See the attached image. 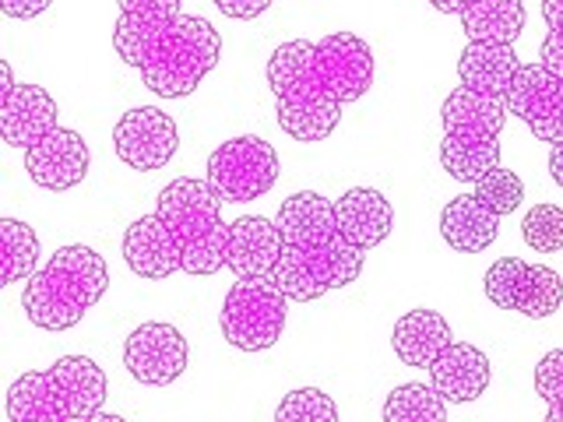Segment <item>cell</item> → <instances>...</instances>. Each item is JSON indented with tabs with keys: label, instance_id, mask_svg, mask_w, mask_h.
<instances>
[{
	"label": "cell",
	"instance_id": "cell-1",
	"mask_svg": "<svg viewBox=\"0 0 563 422\" xmlns=\"http://www.w3.org/2000/svg\"><path fill=\"white\" fill-rule=\"evenodd\" d=\"M275 222L282 229V254L268 278L296 303H310L360 278L363 251L345 240L334 204L317 190H299L282 201Z\"/></svg>",
	"mask_w": 563,
	"mask_h": 422
},
{
	"label": "cell",
	"instance_id": "cell-2",
	"mask_svg": "<svg viewBox=\"0 0 563 422\" xmlns=\"http://www.w3.org/2000/svg\"><path fill=\"white\" fill-rule=\"evenodd\" d=\"M110 289L106 260L85 243L60 246L40 271L25 281L22 307L29 321L43 331H67L81 324V316L92 310Z\"/></svg>",
	"mask_w": 563,
	"mask_h": 422
},
{
	"label": "cell",
	"instance_id": "cell-3",
	"mask_svg": "<svg viewBox=\"0 0 563 422\" xmlns=\"http://www.w3.org/2000/svg\"><path fill=\"white\" fill-rule=\"evenodd\" d=\"M313 53L317 43L292 40L282 43L268 60V85L278 102V127L292 141H303V145L331 137L342 120V102L324 85Z\"/></svg>",
	"mask_w": 563,
	"mask_h": 422
},
{
	"label": "cell",
	"instance_id": "cell-4",
	"mask_svg": "<svg viewBox=\"0 0 563 422\" xmlns=\"http://www.w3.org/2000/svg\"><path fill=\"white\" fill-rule=\"evenodd\" d=\"M106 401V374L88 356H60L43 374H25L8 391L11 422H92Z\"/></svg>",
	"mask_w": 563,
	"mask_h": 422
},
{
	"label": "cell",
	"instance_id": "cell-5",
	"mask_svg": "<svg viewBox=\"0 0 563 422\" xmlns=\"http://www.w3.org/2000/svg\"><path fill=\"white\" fill-rule=\"evenodd\" d=\"M440 120H444L440 166L457 184H475L500 166V127L507 120V96H479L462 85L440 106Z\"/></svg>",
	"mask_w": 563,
	"mask_h": 422
},
{
	"label": "cell",
	"instance_id": "cell-6",
	"mask_svg": "<svg viewBox=\"0 0 563 422\" xmlns=\"http://www.w3.org/2000/svg\"><path fill=\"white\" fill-rule=\"evenodd\" d=\"M222 40L211 29L208 18L176 14L158 29L152 40L145 64H141V81L158 99H184L205 81V75L219 64Z\"/></svg>",
	"mask_w": 563,
	"mask_h": 422
},
{
	"label": "cell",
	"instance_id": "cell-7",
	"mask_svg": "<svg viewBox=\"0 0 563 422\" xmlns=\"http://www.w3.org/2000/svg\"><path fill=\"white\" fill-rule=\"evenodd\" d=\"M155 211L180 243L187 275H216L225 268L229 225L222 222V198L208 180H194V176L173 180L158 193Z\"/></svg>",
	"mask_w": 563,
	"mask_h": 422
},
{
	"label": "cell",
	"instance_id": "cell-8",
	"mask_svg": "<svg viewBox=\"0 0 563 422\" xmlns=\"http://www.w3.org/2000/svg\"><path fill=\"white\" fill-rule=\"evenodd\" d=\"M286 303L289 296L272 278H240L225 292L219 316L225 342L240 352L272 348L282 338V327H286Z\"/></svg>",
	"mask_w": 563,
	"mask_h": 422
},
{
	"label": "cell",
	"instance_id": "cell-9",
	"mask_svg": "<svg viewBox=\"0 0 563 422\" xmlns=\"http://www.w3.org/2000/svg\"><path fill=\"white\" fill-rule=\"evenodd\" d=\"M278 180V155L264 137L240 134L208 158V184L229 204L264 198Z\"/></svg>",
	"mask_w": 563,
	"mask_h": 422
},
{
	"label": "cell",
	"instance_id": "cell-10",
	"mask_svg": "<svg viewBox=\"0 0 563 422\" xmlns=\"http://www.w3.org/2000/svg\"><path fill=\"white\" fill-rule=\"evenodd\" d=\"M486 299L500 310H518L525 316H553L563 307V278L545 264H528L521 257H500L483 278Z\"/></svg>",
	"mask_w": 563,
	"mask_h": 422
},
{
	"label": "cell",
	"instance_id": "cell-11",
	"mask_svg": "<svg viewBox=\"0 0 563 422\" xmlns=\"http://www.w3.org/2000/svg\"><path fill=\"white\" fill-rule=\"evenodd\" d=\"M180 148V134L169 113L155 110V106H137L128 110L113 127V152L123 166L152 173L163 169Z\"/></svg>",
	"mask_w": 563,
	"mask_h": 422
},
{
	"label": "cell",
	"instance_id": "cell-12",
	"mask_svg": "<svg viewBox=\"0 0 563 422\" xmlns=\"http://www.w3.org/2000/svg\"><path fill=\"white\" fill-rule=\"evenodd\" d=\"M507 113L528 123L539 141H563V78L542 60L521 64L507 88Z\"/></svg>",
	"mask_w": 563,
	"mask_h": 422
},
{
	"label": "cell",
	"instance_id": "cell-13",
	"mask_svg": "<svg viewBox=\"0 0 563 422\" xmlns=\"http://www.w3.org/2000/svg\"><path fill=\"white\" fill-rule=\"evenodd\" d=\"M123 366L137 384L166 387L187 369V342L173 324L148 321L131 331L128 345H123Z\"/></svg>",
	"mask_w": 563,
	"mask_h": 422
},
{
	"label": "cell",
	"instance_id": "cell-14",
	"mask_svg": "<svg viewBox=\"0 0 563 422\" xmlns=\"http://www.w3.org/2000/svg\"><path fill=\"white\" fill-rule=\"evenodd\" d=\"M317 70H321L324 85L331 88V96L345 102H356L369 92L374 85V53H369L366 40L352 32H331L317 43Z\"/></svg>",
	"mask_w": 563,
	"mask_h": 422
},
{
	"label": "cell",
	"instance_id": "cell-15",
	"mask_svg": "<svg viewBox=\"0 0 563 422\" xmlns=\"http://www.w3.org/2000/svg\"><path fill=\"white\" fill-rule=\"evenodd\" d=\"M29 180L43 190H70L88 176V145L78 131L53 127L43 141L25 148Z\"/></svg>",
	"mask_w": 563,
	"mask_h": 422
},
{
	"label": "cell",
	"instance_id": "cell-16",
	"mask_svg": "<svg viewBox=\"0 0 563 422\" xmlns=\"http://www.w3.org/2000/svg\"><path fill=\"white\" fill-rule=\"evenodd\" d=\"M123 260L137 278H169L173 271H184V251L176 243L173 229L163 215H141L123 233Z\"/></svg>",
	"mask_w": 563,
	"mask_h": 422
},
{
	"label": "cell",
	"instance_id": "cell-17",
	"mask_svg": "<svg viewBox=\"0 0 563 422\" xmlns=\"http://www.w3.org/2000/svg\"><path fill=\"white\" fill-rule=\"evenodd\" d=\"M282 254V229L264 215H243L229 222L225 268L236 278H268Z\"/></svg>",
	"mask_w": 563,
	"mask_h": 422
},
{
	"label": "cell",
	"instance_id": "cell-18",
	"mask_svg": "<svg viewBox=\"0 0 563 422\" xmlns=\"http://www.w3.org/2000/svg\"><path fill=\"white\" fill-rule=\"evenodd\" d=\"M57 127V102L43 85H14L0 99V137L11 148H32Z\"/></svg>",
	"mask_w": 563,
	"mask_h": 422
},
{
	"label": "cell",
	"instance_id": "cell-19",
	"mask_svg": "<svg viewBox=\"0 0 563 422\" xmlns=\"http://www.w3.org/2000/svg\"><path fill=\"white\" fill-rule=\"evenodd\" d=\"M184 0H120V18L113 25V49L123 64L141 67L152 40L169 18L180 14Z\"/></svg>",
	"mask_w": 563,
	"mask_h": 422
},
{
	"label": "cell",
	"instance_id": "cell-20",
	"mask_svg": "<svg viewBox=\"0 0 563 422\" xmlns=\"http://www.w3.org/2000/svg\"><path fill=\"white\" fill-rule=\"evenodd\" d=\"M430 384L451 404L475 401L489 387V359L483 348L451 342L430 366Z\"/></svg>",
	"mask_w": 563,
	"mask_h": 422
},
{
	"label": "cell",
	"instance_id": "cell-21",
	"mask_svg": "<svg viewBox=\"0 0 563 422\" xmlns=\"http://www.w3.org/2000/svg\"><path fill=\"white\" fill-rule=\"evenodd\" d=\"M334 215H339L345 240L356 243L363 254L380 246L395 229V208L374 187H352L349 193H342L339 204H334Z\"/></svg>",
	"mask_w": 563,
	"mask_h": 422
},
{
	"label": "cell",
	"instance_id": "cell-22",
	"mask_svg": "<svg viewBox=\"0 0 563 422\" xmlns=\"http://www.w3.org/2000/svg\"><path fill=\"white\" fill-rule=\"evenodd\" d=\"M500 215L489 211L475 193H457L440 211V236L457 254H479L497 240Z\"/></svg>",
	"mask_w": 563,
	"mask_h": 422
},
{
	"label": "cell",
	"instance_id": "cell-23",
	"mask_svg": "<svg viewBox=\"0 0 563 422\" xmlns=\"http://www.w3.org/2000/svg\"><path fill=\"white\" fill-rule=\"evenodd\" d=\"M518 53L504 43H468L457 57V78L479 96H507L518 75Z\"/></svg>",
	"mask_w": 563,
	"mask_h": 422
},
{
	"label": "cell",
	"instance_id": "cell-24",
	"mask_svg": "<svg viewBox=\"0 0 563 422\" xmlns=\"http://www.w3.org/2000/svg\"><path fill=\"white\" fill-rule=\"evenodd\" d=\"M451 324L440 316L437 310H409L395 324L391 334V345H395V356L405 366H433V359L451 345Z\"/></svg>",
	"mask_w": 563,
	"mask_h": 422
},
{
	"label": "cell",
	"instance_id": "cell-25",
	"mask_svg": "<svg viewBox=\"0 0 563 422\" xmlns=\"http://www.w3.org/2000/svg\"><path fill=\"white\" fill-rule=\"evenodd\" d=\"M457 18H462L468 43L515 46L525 29V4L521 0H472Z\"/></svg>",
	"mask_w": 563,
	"mask_h": 422
},
{
	"label": "cell",
	"instance_id": "cell-26",
	"mask_svg": "<svg viewBox=\"0 0 563 422\" xmlns=\"http://www.w3.org/2000/svg\"><path fill=\"white\" fill-rule=\"evenodd\" d=\"M448 401L430 384H401L384 401V422H444Z\"/></svg>",
	"mask_w": 563,
	"mask_h": 422
},
{
	"label": "cell",
	"instance_id": "cell-27",
	"mask_svg": "<svg viewBox=\"0 0 563 422\" xmlns=\"http://www.w3.org/2000/svg\"><path fill=\"white\" fill-rule=\"evenodd\" d=\"M0 240H4V278H0V286L29 281L35 275V264H40V236L25 222L0 219Z\"/></svg>",
	"mask_w": 563,
	"mask_h": 422
},
{
	"label": "cell",
	"instance_id": "cell-28",
	"mask_svg": "<svg viewBox=\"0 0 563 422\" xmlns=\"http://www.w3.org/2000/svg\"><path fill=\"white\" fill-rule=\"evenodd\" d=\"M525 243L539 254H556L563 251V208L556 204H536L521 222Z\"/></svg>",
	"mask_w": 563,
	"mask_h": 422
},
{
	"label": "cell",
	"instance_id": "cell-29",
	"mask_svg": "<svg viewBox=\"0 0 563 422\" xmlns=\"http://www.w3.org/2000/svg\"><path fill=\"white\" fill-rule=\"evenodd\" d=\"M475 198H479L489 211H497V215H510L521 198H525V184H521V176L518 173H510V169H489L483 180H475Z\"/></svg>",
	"mask_w": 563,
	"mask_h": 422
},
{
	"label": "cell",
	"instance_id": "cell-30",
	"mask_svg": "<svg viewBox=\"0 0 563 422\" xmlns=\"http://www.w3.org/2000/svg\"><path fill=\"white\" fill-rule=\"evenodd\" d=\"M278 422H289V419H321V422H334L339 419V404H334L324 391L317 387H299V391L286 395V401L275 409Z\"/></svg>",
	"mask_w": 563,
	"mask_h": 422
},
{
	"label": "cell",
	"instance_id": "cell-31",
	"mask_svg": "<svg viewBox=\"0 0 563 422\" xmlns=\"http://www.w3.org/2000/svg\"><path fill=\"white\" fill-rule=\"evenodd\" d=\"M536 391L550 404V422H563V348L545 352L536 366Z\"/></svg>",
	"mask_w": 563,
	"mask_h": 422
},
{
	"label": "cell",
	"instance_id": "cell-32",
	"mask_svg": "<svg viewBox=\"0 0 563 422\" xmlns=\"http://www.w3.org/2000/svg\"><path fill=\"white\" fill-rule=\"evenodd\" d=\"M542 18L550 25V35L542 40L539 60L563 78V0H542Z\"/></svg>",
	"mask_w": 563,
	"mask_h": 422
},
{
	"label": "cell",
	"instance_id": "cell-33",
	"mask_svg": "<svg viewBox=\"0 0 563 422\" xmlns=\"http://www.w3.org/2000/svg\"><path fill=\"white\" fill-rule=\"evenodd\" d=\"M216 8L225 18H236V22H251V18L264 14L272 8V0H216Z\"/></svg>",
	"mask_w": 563,
	"mask_h": 422
},
{
	"label": "cell",
	"instance_id": "cell-34",
	"mask_svg": "<svg viewBox=\"0 0 563 422\" xmlns=\"http://www.w3.org/2000/svg\"><path fill=\"white\" fill-rule=\"evenodd\" d=\"M53 0H0V11L8 18H40Z\"/></svg>",
	"mask_w": 563,
	"mask_h": 422
},
{
	"label": "cell",
	"instance_id": "cell-35",
	"mask_svg": "<svg viewBox=\"0 0 563 422\" xmlns=\"http://www.w3.org/2000/svg\"><path fill=\"white\" fill-rule=\"evenodd\" d=\"M550 176H553L556 187H563V141H556L553 152H550Z\"/></svg>",
	"mask_w": 563,
	"mask_h": 422
},
{
	"label": "cell",
	"instance_id": "cell-36",
	"mask_svg": "<svg viewBox=\"0 0 563 422\" xmlns=\"http://www.w3.org/2000/svg\"><path fill=\"white\" fill-rule=\"evenodd\" d=\"M430 4H433L440 14H462V11L472 4V0H430Z\"/></svg>",
	"mask_w": 563,
	"mask_h": 422
},
{
	"label": "cell",
	"instance_id": "cell-37",
	"mask_svg": "<svg viewBox=\"0 0 563 422\" xmlns=\"http://www.w3.org/2000/svg\"><path fill=\"white\" fill-rule=\"evenodd\" d=\"M0 78H4V85H0V99H4V96L11 92V88H14V81H11V64H8V60L0 64Z\"/></svg>",
	"mask_w": 563,
	"mask_h": 422
}]
</instances>
